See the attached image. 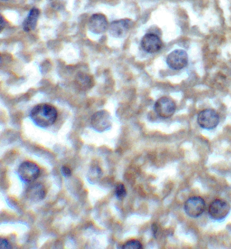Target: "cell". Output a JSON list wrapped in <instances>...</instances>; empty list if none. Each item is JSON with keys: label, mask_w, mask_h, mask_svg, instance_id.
<instances>
[{"label": "cell", "mask_w": 231, "mask_h": 249, "mask_svg": "<svg viewBox=\"0 0 231 249\" xmlns=\"http://www.w3.org/2000/svg\"><path fill=\"white\" fill-rule=\"evenodd\" d=\"M30 116L38 126L47 127L55 122L57 117L56 109L53 106L46 104H38L31 110Z\"/></svg>", "instance_id": "6da1fadb"}, {"label": "cell", "mask_w": 231, "mask_h": 249, "mask_svg": "<svg viewBox=\"0 0 231 249\" xmlns=\"http://www.w3.org/2000/svg\"><path fill=\"white\" fill-rule=\"evenodd\" d=\"M230 210V205L227 202L217 199L213 200L209 205L208 213L212 218L220 221L227 216Z\"/></svg>", "instance_id": "7a4b0ae2"}, {"label": "cell", "mask_w": 231, "mask_h": 249, "mask_svg": "<svg viewBox=\"0 0 231 249\" xmlns=\"http://www.w3.org/2000/svg\"><path fill=\"white\" fill-rule=\"evenodd\" d=\"M184 209L189 216L196 218L201 215L205 209L204 199L198 196L189 197L185 202Z\"/></svg>", "instance_id": "3957f363"}, {"label": "cell", "mask_w": 231, "mask_h": 249, "mask_svg": "<svg viewBox=\"0 0 231 249\" xmlns=\"http://www.w3.org/2000/svg\"><path fill=\"white\" fill-rule=\"evenodd\" d=\"M197 121L201 127L210 130L214 129L218 125L219 116L214 110L205 109L198 114Z\"/></svg>", "instance_id": "277c9868"}, {"label": "cell", "mask_w": 231, "mask_h": 249, "mask_svg": "<svg viewBox=\"0 0 231 249\" xmlns=\"http://www.w3.org/2000/svg\"><path fill=\"white\" fill-rule=\"evenodd\" d=\"M91 124L97 131L103 132L109 129L112 125L111 117L108 111L104 110L95 112L91 117Z\"/></svg>", "instance_id": "5b68a950"}, {"label": "cell", "mask_w": 231, "mask_h": 249, "mask_svg": "<svg viewBox=\"0 0 231 249\" xmlns=\"http://www.w3.org/2000/svg\"><path fill=\"white\" fill-rule=\"evenodd\" d=\"M154 109L156 114L160 117L167 118L174 113L176 106L174 101L167 97H162L155 103Z\"/></svg>", "instance_id": "8992f818"}, {"label": "cell", "mask_w": 231, "mask_h": 249, "mask_svg": "<svg viewBox=\"0 0 231 249\" xmlns=\"http://www.w3.org/2000/svg\"><path fill=\"white\" fill-rule=\"evenodd\" d=\"M40 173L39 167L35 163L28 161L22 162L18 169V174L24 181L30 182L35 180Z\"/></svg>", "instance_id": "52a82bcc"}, {"label": "cell", "mask_w": 231, "mask_h": 249, "mask_svg": "<svg viewBox=\"0 0 231 249\" xmlns=\"http://www.w3.org/2000/svg\"><path fill=\"white\" fill-rule=\"evenodd\" d=\"M186 52L181 49H177L170 53L166 58L168 66L173 70H180L185 67L188 63Z\"/></svg>", "instance_id": "ba28073f"}, {"label": "cell", "mask_w": 231, "mask_h": 249, "mask_svg": "<svg viewBox=\"0 0 231 249\" xmlns=\"http://www.w3.org/2000/svg\"><path fill=\"white\" fill-rule=\"evenodd\" d=\"M132 21L129 19L114 21L111 22L109 27V33L114 37H123L132 28Z\"/></svg>", "instance_id": "9c48e42d"}, {"label": "cell", "mask_w": 231, "mask_h": 249, "mask_svg": "<svg viewBox=\"0 0 231 249\" xmlns=\"http://www.w3.org/2000/svg\"><path fill=\"white\" fill-rule=\"evenodd\" d=\"M141 44L143 49L149 53L159 51L162 46V42L160 38L151 33L146 34L143 37Z\"/></svg>", "instance_id": "30bf717a"}, {"label": "cell", "mask_w": 231, "mask_h": 249, "mask_svg": "<svg viewBox=\"0 0 231 249\" xmlns=\"http://www.w3.org/2000/svg\"><path fill=\"white\" fill-rule=\"evenodd\" d=\"M88 27L91 32L96 34H101L108 27L106 18L101 14H94L89 19Z\"/></svg>", "instance_id": "8fae6325"}, {"label": "cell", "mask_w": 231, "mask_h": 249, "mask_svg": "<svg viewBox=\"0 0 231 249\" xmlns=\"http://www.w3.org/2000/svg\"><path fill=\"white\" fill-rule=\"evenodd\" d=\"M26 196L27 198L31 200L39 201L45 197L46 190L42 184L36 183L28 188L26 191Z\"/></svg>", "instance_id": "7c38bea8"}, {"label": "cell", "mask_w": 231, "mask_h": 249, "mask_svg": "<svg viewBox=\"0 0 231 249\" xmlns=\"http://www.w3.org/2000/svg\"><path fill=\"white\" fill-rule=\"evenodd\" d=\"M39 15V11L37 8L33 7L30 10L23 22V29L25 32H28L35 28Z\"/></svg>", "instance_id": "4fadbf2b"}, {"label": "cell", "mask_w": 231, "mask_h": 249, "mask_svg": "<svg viewBox=\"0 0 231 249\" xmlns=\"http://www.w3.org/2000/svg\"><path fill=\"white\" fill-rule=\"evenodd\" d=\"M76 82L78 86L83 90L90 89L93 85L92 77L84 73H79L76 77Z\"/></svg>", "instance_id": "5bb4252c"}, {"label": "cell", "mask_w": 231, "mask_h": 249, "mask_svg": "<svg viewBox=\"0 0 231 249\" xmlns=\"http://www.w3.org/2000/svg\"><path fill=\"white\" fill-rule=\"evenodd\" d=\"M126 249H142V245L137 240H132L126 242L122 247Z\"/></svg>", "instance_id": "9a60e30c"}, {"label": "cell", "mask_w": 231, "mask_h": 249, "mask_svg": "<svg viewBox=\"0 0 231 249\" xmlns=\"http://www.w3.org/2000/svg\"><path fill=\"white\" fill-rule=\"evenodd\" d=\"M115 193L118 199H123L126 195V190L124 185L121 183L117 184L116 188Z\"/></svg>", "instance_id": "2e32d148"}, {"label": "cell", "mask_w": 231, "mask_h": 249, "mask_svg": "<svg viewBox=\"0 0 231 249\" xmlns=\"http://www.w3.org/2000/svg\"><path fill=\"white\" fill-rule=\"evenodd\" d=\"M0 248L1 249H11V247L9 242L6 239L0 238Z\"/></svg>", "instance_id": "e0dca14e"}, {"label": "cell", "mask_w": 231, "mask_h": 249, "mask_svg": "<svg viewBox=\"0 0 231 249\" xmlns=\"http://www.w3.org/2000/svg\"><path fill=\"white\" fill-rule=\"evenodd\" d=\"M62 173L65 177H68L71 175V171L69 167L66 166H63L61 169Z\"/></svg>", "instance_id": "ac0fdd59"}, {"label": "cell", "mask_w": 231, "mask_h": 249, "mask_svg": "<svg viewBox=\"0 0 231 249\" xmlns=\"http://www.w3.org/2000/svg\"><path fill=\"white\" fill-rule=\"evenodd\" d=\"M151 230L152 231L153 235L155 238L156 237V234L158 231V227L155 223H153L151 225Z\"/></svg>", "instance_id": "d6986e66"}, {"label": "cell", "mask_w": 231, "mask_h": 249, "mask_svg": "<svg viewBox=\"0 0 231 249\" xmlns=\"http://www.w3.org/2000/svg\"><path fill=\"white\" fill-rule=\"evenodd\" d=\"M0 31H2V30L3 29V28H4V26L5 25V21H4V20L3 18V17L0 16Z\"/></svg>", "instance_id": "ffe728a7"}, {"label": "cell", "mask_w": 231, "mask_h": 249, "mask_svg": "<svg viewBox=\"0 0 231 249\" xmlns=\"http://www.w3.org/2000/svg\"></svg>", "instance_id": "44dd1931"}]
</instances>
